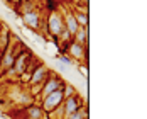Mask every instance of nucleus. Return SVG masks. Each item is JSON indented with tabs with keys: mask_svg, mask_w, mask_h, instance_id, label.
Masks as SVG:
<instances>
[{
	"mask_svg": "<svg viewBox=\"0 0 147 119\" xmlns=\"http://www.w3.org/2000/svg\"><path fill=\"white\" fill-rule=\"evenodd\" d=\"M64 83H66V82H64L61 77H58L56 73H51V72H49L47 78H46L44 83H42V89H41V95H39V99H44V97H47L51 92L61 90L63 87H64Z\"/></svg>",
	"mask_w": 147,
	"mask_h": 119,
	"instance_id": "1",
	"label": "nucleus"
},
{
	"mask_svg": "<svg viewBox=\"0 0 147 119\" xmlns=\"http://www.w3.org/2000/svg\"><path fill=\"white\" fill-rule=\"evenodd\" d=\"M63 101H64V95H63V89L56 90V92H51L47 97L41 99V109L44 111L46 114L53 112L54 109H58L63 105Z\"/></svg>",
	"mask_w": 147,
	"mask_h": 119,
	"instance_id": "2",
	"label": "nucleus"
},
{
	"mask_svg": "<svg viewBox=\"0 0 147 119\" xmlns=\"http://www.w3.org/2000/svg\"><path fill=\"white\" fill-rule=\"evenodd\" d=\"M46 27H47L49 34H51L54 39H58L59 36H61V32L64 31L63 15L59 14V12H51L49 17H47V21H46Z\"/></svg>",
	"mask_w": 147,
	"mask_h": 119,
	"instance_id": "3",
	"label": "nucleus"
},
{
	"mask_svg": "<svg viewBox=\"0 0 147 119\" xmlns=\"http://www.w3.org/2000/svg\"><path fill=\"white\" fill-rule=\"evenodd\" d=\"M47 75H49V68L46 66L44 63L41 61L36 68H34V72L30 73V78H29V83L30 87H34V85H42L44 83V80L47 78Z\"/></svg>",
	"mask_w": 147,
	"mask_h": 119,
	"instance_id": "4",
	"label": "nucleus"
},
{
	"mask_svg": "<svg viewBox=\"0 0 147 119\" xmlns=\"http://www.w3.org/2000/svg\"><path fill=\"white\" fill-rule=\"evenodd\" d=\"M83 105L81 102V99H80V95H71V97H68V99H64L63 101V105H61V109H63V118L66 119L68 116H71L73 112H76L80 107Z\"/></svg>",
	"mask_w": 147,
	"mask_h": 119,
	"instance_id": "5",
	"label": "nucleus"
},
{
	"mask_svg": "<svg viewBox=\"0 0 147 119\" xmlns=\"http://www.w3.org/2000/svg\"><path fill=\"white\" fill-rule=\"evenodd\" d=\"M30 53L27 51V49H24V51H20L17 56H15V61H14V65H12V72H14L17 77H20V75L24 73V70H26V65H27V60L30 58L29 56Z\"/></svg>",
	"mask_w": 147,
	"mask_h": 119,
	"instance_id": "6",
	"label": "nucleus"
},
{
	"mask_svg": "<svg viewBox=\"0 0 147 119\" xmlns=\"http://www.w3.org/2000/svg\"><path fill=\"white\" fill-rule=\"evenodd\" d=\"M22 22L29 29H39L41 27V14L36 10H24L22 12Z\"/></svg>",
	"mask_w": 147,
	"mask_h": 119,
	"instance_id": "7",
	"label": "nucleus"
},
{
	"mask_svg": "<svg viewBox=\"0 0 147 119\" xmlns=\"http://www.w3.org/2000/svg\"><path fill=\"white\" fill-rule=\"evenodd\" d=\"M68 49H69V55L73 56V61H86V46L83 44H78V43H74L71 41L69 44H68Z\"/></svg>",
	"mask_w": 147,
	"mask_h": 119,
	"instance_id": "8",
	"label": "nucleus"
},
{
	"mask_svg": "<svg viewBox=\"0 0 147 119\" xmlns=\"http://www.w3.org/2000/svg\"><path fill=\"white\" fill-rule=\"evenodd\" d=\"M63 22H64V29L68 31L71 36H74L80 26H78V22H76V19H74V15L71 10H68L66 14L63 15Z\"/></svg>",
	"mask_w": 147,
	"mask_h": 119,
	"instance_id": "9",
	"label": "nucleus"
},
{
	"mask_svg": "<svg viewBox=\"0 0 147 119\" xmlns=\"http://www.w3.org/2000/svg\"><path fill=\"white\" fill-rule=\"evenodd\" d=\"M73 41L78 43V44L86 46V43H88V27H78L76 34L73 36Z\"/></svg>",
	"mask_w": 147,
	"mask_h": 119,
	"instance_id": "10",
	"label": "nucleus"
},
{
	"mask_svg": "<svg viewBox=\"0 0 147 119\" xmlns=\"http://www.w3.org/2000/svg\"><path fill=\"white\" fill-rule=\"evenodd\" d=\"M73 15L80 27H88V10H73Z\"/></svg>",
	"mask_w": 147,
	"mask_h": 119,
	"instance_id": "11",
	"label": "nucleus"
},
{
	"mask_svg": "<svg viewBox=\"0 0 147 119\" xmlns=\"http://www.w3.org/2000/svg\"><path fill=\"white\" fill-rule=\"evenodd\" d=\"M27 114H29L30 119H41L42 116H44V111H42L41 107L32 105V107H29V109H27Z\"/></svg>",
	"mask_w": 147,
	"mask_h": 119,
	"instance_id": "12",
	"label": "nucleus"
},
{
	"mask_svg": "<svg viewBox=\"0 0 147 119\" xmlns=\"http://www.w3.org/2000/svg\"><path fill=\"white\" fill-rule=\"evenodd\" d=\"M86 118H88V111H86V109L81 105V107H80L76 112H73L71 116H68L66 119H86Z\"/></svg>",
	"mask_w": 147,
	"mask_h": 119,
	"instance_id": "13",
	"label": "nucleus"
},
{
	"mask_svg": "<svg viewBox=\"0 0 147 119\" xmlns=\"http://www.w3.org/2000/svg\"><path fill=\"white\" fill-rule=\"evenodd\" d=\"M63 95H64V99L74 95V87L71 85V83H64V87H63Z\"/></svg>",
	"mask_w": 147,
	"mask_h": 119,
	"instance_id": "14",
	"label": "nucleus"
},
{
	"mask_svg": "<svg viewBox=\"0 0 147 119\" xmlns=\"http://www.w3.org/2000/svg\"><path fill=\"white\" fill-rule=\"evenodd\" d=\"M54 60H58V61H63L64 65H73V63H74L71 58H68V55H56V56H54Z\"/></svg>",
	"mask_w": 147,
	"mask_h": 119,
	"instance_id": "15",
	"label": "nucleus"
},
{
	"mask_svg": "<svg viewBox=\"0 0 147 119\" xmlns=\"http://www.w3.org/2000/svg\"><path fill=\"white\" fill-rule=\"evenodd\" d=\"M80 73L83 75L85 78H88V66H85V65H80Z\"/></svg>",
	"mask_w": 147,
	"mask_h": 119,
	"instance_id": "16",
	"label": "nucleus"
},
{
	"mask_svg": "<svg viewBox=\"0 0 147 119\" xmlns=\"http://www.w3.org/2000/svg\"><path fill=\"white\" fill-rule=\"evenodd\" d=\"M7 2H10L12 5H20V2H22V0H7Z\"/></svg>",
	"mask_w": 147,
	"mask_h": 119,
	"instance_id": "17",
	"label": "nucleus"
},
{
	"mask_svg": "<svg viewBox=\"0 0 147 119\" xmlns=\"http://www.w3.org/2000/svg\"><path fill=\"white\" fill-rule=\"evenodd\" d=\"M2 29H3V26H2V24H0V34H2Z\"/></svg>",
	"mask_w": 147,
	"mask_h": 119,
	"instance_id": "18",
	"label": "nucleus"
},
{
	"mask_svg": "<svg viewBox=\"0 0 147 119\" xmlns=\"http://www.w3.org/2000/svg\"><path fill=\"white\" fill-rule=\"evenodd\" d=\"M0 2H5V0H0Z\"/></svg>",
	"mask_w": 147,
	"mask_h": 119,
	"instance_id": "19",
	"label": "nucleus"
},
{
	"mask_svg": "<svg viewBox=\"0 0 147 119\" xmlns=\"http://www.w3.org/2000/svg\"><path fill=\"white\" fill-rule=\"evenodd\" d=\"M86 119H88V118H86Z\"/></svg>",
	"mask_w": 147,
	"mask_h": 119,
	"instance_id": "20",
	"label": "nucleus"
}]
</instances>
